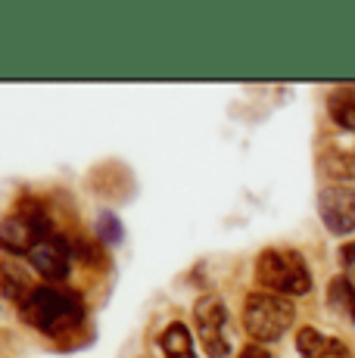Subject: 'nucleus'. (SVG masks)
I'll return each instance as SVG.
<instances>
[{"label":"nucleus","mask_w":355,"mask_h":358,"mask_svg":"<svg viewBox=\"0 0 355 358\" xmlns=\"http://www.w3.org/2000/svg\"><path fill=\"white\" fill-rule=\"evenodd\" d=\"M25 324L47 336H63L81 327L85 321V302L75 290H57V287H35V293L19 306Z\"/></svg>","instance_id":"obj_1"},{"label":"nucleus","mask_w":355,"mask_h":358,"mask_svg":"<svg viewBox=\"0 0 355 358\" xmlns=\"http://www.w3.org/2000/svg\"><path fill=\"white\" fill-rule=\"evenodd\" d=\"M256 280L277 296H305L312 290V271L296 250H265L256 259Z\"/></svg>","instance_id":"obj_2"},{"label":"nucleus","mask_w":355,"mask_h":358,"mask_svg":"<svg viewBox=\"0 0 355 358\" xmlns=\"http://www.w3.org/2000/svg\"><path fill=\"white\" fill-rule=\"evenodd\" d=\"M296 318V306H293L287 296L259 290L247 296V306H243V327L256 343H275L281 340L287 330L293 327Z\"/></svg>","instance_id":"obj_3"},{"label":"nucleus","mask_w":355,"mask_h":358,"mask_svg":"<svg viewBox=\"0 0 355 358\" xmlns=\"http://www.w3.org/2000/svg\"><path fill=\"white\" fill-rule=\"evenodd\" d=\"M47 237H53V222L41 199H22L19 209L0 222V250L6 252H31Z\"/></svg>","instance_id":"obj_4"},{"label":"nucleus","mask_w":355,"mask_h":358,"mask_svg":"<svg viewBox=\"0 0 355 358\" xmlns=\"http://www.w3.org/2000/svg\"><path fill=\"white\" fill-rule=\"evenodd\" d=\"M194 324L203 349L209 358H228L231 355V336H228V308L218 296H203L194 306Z\"/></svg>","instance_id":"obj_5"},{"label":"nucleus","mask_w":355,"mask_h":358,"mask_svg":"<svg viewBox=\"0 0 355 358\" xmlns=\"http://www.w3.org/2000/svg\"><path fill=\"white\" fill-rule=\"evenodd\" d=\"M318 215L324 228L337 237L355 231V187L346 184H331L318 194Z\"/></svg>","instance_id":"obj_6"},{"label":"nucleus","mask_w":355,"mask_h":358,"mask_svg":"<svg viewBox=\"0 0 355 358\" xmlns=\"http://www.w3.org/2000/svg\"><path fill=\"white\" fill-rule=\"evenodd\" d=\"M29 262L44 280H53V284H57V280H63L66 274H69L72 243L66 237H59V234H53V237H47L44 243H38L35 250L29 252Z\"/></svg>","instance_id":"obj_7"},{"label":"nucleus","mask_w":355,"mask_h":358,"mask_svg":"<svg viewBox=\"0 0 355 358\" xmlns=\"http://www.w3.org/2000/svg\"><path fill=\"white\" fill-rule=\"evenodd\" d=\"M296 349L303 358H352L349 346L337 336H327L315 327H303L296 334Z\"/></svg>","instance_id":"obj_8"},{"label":"nucleus","mask_w":355,"mask_h":358,"mask_svg":"<svg viewBox=\"0 0 355 358\" xmlns=\"http://www.w3.org/2000/svg\"><path fill=\"white\" fill-rule=\"evenodd\" d=\"M159 349L166 358H196L194 336H190L187 324H181V321H172V324L159 334Z\"/></svg>","instance_id":"obj_9"},{"label":"nucleus","mask_w":355,"mask_h":358,"mask_svg":"<svg viewBox=\"0 0 355 358\" xmlns=\"http://www.w3.org/2000/svg\"><path fill=\"white\" fill-rule=\"evenodd\" d=\"M0 274H3V280H0V284H3V293L10 296L16 306H22V302L35 293L29 274H25L19 265H13V262H0Z\"/></svg>","instance_id":"obj_10"},{"label":"nucleus","mask_w":355,"mask_h":358,"mask_svg":"<svg viewBox=\"0 0 355 358\" xmlns=\"http://www.w3.org/2000/svg\"><path fill=\"white\" fill-rule=\"evenodd\" d=\"M327 113L340 128L355 131V87H340L327 100Z\"/></svg>","instance_id":"obj_11"},{"label":"nucleus","mask_w":355,"mask_h":358,"mask_svg":"<svg viewBox=\"0 0 355 358\" xmlns=\"http://www.w3.org/2000/svg\"><path fill=\"white\" fill-rule=\"evenodd\" d=\"M327 302L355 324V280H349L346 274L343 278H333L331 287H327Z\"/></svg>","instance_id":"obj_12"},{"label":"nucleus","mask_w":355,"mask_h":358,"mask_svg":"<svg viewBox=\"0 0 355 358\" xmlns=\"http://www.w3.org/2000/svg\"><path fill=\"white\" fill-rule=\"evenodd\" d=\"M321 169L331 178L340 181H355V150H343V153H331L321 159Z\"/></svg>","instance_id":"obj_13"},{"label":"nucleus","mask_w":355,"mask_h":358,"mask_svg":"<svg viewBox=\"0 0 355 358\" xmlns=\"http://www.w3.org/2000/svg\"><path fill=\"white\" fill-rule=\"evenodd\" d=\"M340 265H343L346 278L355 280V243H346L343 250H340Z\"/></svg>","instance_id":"obj_14"},{"label":"nucleus","mask_w":355,"mask_h":358,"mask_svg":"<svg viewBox=\"0 0 355 358\" xmlns=\"http://www.w3.org/2000/svg\"><path fill=\"white\" fill-rule=\"evenodd\" d=\"M100 224H103V228H100V234H103L106 240H119V237H122V224L115 222L113 215H103V218H100Z\"/></svg>","instance_id":"obj_15"},{"label":"nucleus","mask_w":355,"mask_h":358,"mask_svg":"<svg viewBox=\"0 0 355 358\" xmlns=\"http://www.w3.org/2000/svg\"><path fill=\"white\" fill-rule=\"evenodd\" d=\"M240 358H271L265 349H259V346H249V349H243V355Z\"/></svg>","instance_id":"obj_16"}]
</instances>
